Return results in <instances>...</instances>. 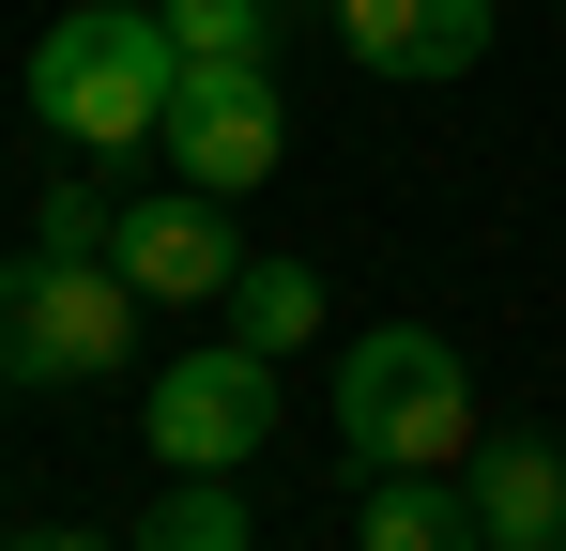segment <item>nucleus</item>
Instances as JSON below:
<instances>
[{"mask_svg": "<svg viewBox=\"0 0 566 551\" xmlns=\"http://www.w3.org/2000/svg\"><path fill=\"white\" fill-rule=\"evenodd\" d=\"M169 92H185V46H169L154 0H62L46 46H31V123L77 138V154L169 138Z\"/></svg>", "mask_w": 566, "mask_h": 551, "instance_id": "nucleus-1", "label": "nucleus"}, {"mask_svg": "<svg viewBox=\"0 0 566 551\" xmlns=\"http://www.w3.org/2000/svg\"><path fill=\"white\" fill-rule=\"evenodd\" d=\"M337 445L368 475H460L474 459V383L429 322H368L337 353Z\"/></svg>", "mask_w": 566, "mask_h": 551, "instance_id": "nucleus-2", "label": "nucleus"}, {"mask_svg": "<svg viewBox=\"0 0 566 551\" xmlns=\"http://www.w3.org/2000/svg\"><path fill=\"white\" fill-rule=\"evenodd\" d=\"M138 429H154V459L169 475H245L261 459V429H276V353H169L154 367V398H138Z\"/></svg>", "mask_w": 566, "mask_h": 551, "instance_id": "nucleus-4", "label": "nucleus"}, {"mask_svg": "<svg viewBox=\"0 0 566 551\" xmlns=\"http://www.w3.org/2000/svg\"><path fill=\"white\" fill-rule=\"evenodd\" d=\"M337 46L368 62V77H413V92H444L490 62V0H337Z\"/></svg>", "mask_w": 566, "mask_h": 551, "instance_id": "nucleus-7", "label": "nucleus"}, {"mask_svg": "<svg viewBox=\"0 0 566 551\" xmlns=\"http://www.w3.org/2000/svg\"><path fill=\"white\" fill-rule=\"evenodd\" d=\"M31 246H62V261H93V246H123V215H107V184H46V215H31Z\"/></svg>", "mask_w": 566, "mask_h": 551, "instance_id": "nucleus-13", "label": "nucleus"}, {"mask_svg": "<svg viewBox=\"0 0 566 551\" xmlns=\"http://www.w3.org/2000/svg\"><path fill=\"white\" fill-rule=\"evenodd\" d=\"M169 154H185L199 199H245V184L291 154V107L261 62H185V92H169Z\"/></svg>", "mask_w": 566, "mask_h": 551, "instance_id": "nucleus-5", "label": "nucleus"}, {"mask_svg": "<svg viewBox=\"0 0 566 551\" xmlns=\"http://www.w3.org/2000/svg\"><path fill=\"white\" fill-rule=\"evenodd\" d=\"M0 551H107V537H77V521H46V537H0Z\"/></svg>", "mask_w": 566, "mask_h": 551, "instance_id": "nucleus-14", "label": "nucleus"}, {"mask_svg": "<svg viewBox=\"0 0 566 551\" xmlns=\"http://www.w3.org/2000/svg\"><path fill=\"white\" fill-rule=\"evenodd\" d=\"M353 551H490V537H474L460 475H382L368 506H353Z\"/></svg>", "mask_w": 566, "mask_h": 551, "instance_id": "nucleus-9", "label": "nucleus"}, {"mask_svg": "<svg viewBox=\"0 0 566 551\" xmlns=\"http://www.w3.org/2000/svg\"><path fill=\"white\" fill-rule=\"evenodd\" d=\"M460 490H474V537H490V551H566V459L536 445V429L474 445V459H460Z\"/></svg>", "mask_w": 566, "mask_h": 551, "instance_id": "nucleus-8", "label": "nucleus"}, {"mask_svg": "<svg viewBox=\"0 0 566 551\" xmlns=\"http://www.w3.org/2000/svg\"><path fill=\"white\" fill-rule=\"evenodd\" d=\"M123 276H138V306H230V276H245V246H230V199H138L123 215Z\"/></svg>", "mask_w": 566, "mask_h": 551, "instance_id": "nucleus-6", "label": "nucleus"}, {"mask_svg": "<svg viewBox=\"0 0 566 551\" xmlns=\"http://www.w3.org/2000/svg\"><path fill=\"white\" fill-rule=\"evenodd\" d=\"M123 551H245V490H230V475H185V490L138 506V537H123Z\"/></svg>", "mask_w": 566, "mask_h": 551, "instance_id": "nucleus-11", "label": "nucleus"}, {"mask_svg": "<svg viewBox=\"0 0 566 551\" xmlns=\"http://www.w3.org/2000/svg\"><path fill=\"white\" fill-rule=\"evenodd\" d=\"M123 353H138V276L62 261V246L0 261V367H15V383H93V367H123Z\"/></svg>", "mask_w": 566, "mask_h": 551, "instance_id": "nucleus-3", "label": "nucleus"}, {"mask_svg": "<svg viewBox=\"0 0 566 551\" xmlns=\"http://www.w3.org/2000/svg\"><path fill=\"white\" fill-rule=\"evenodd\" d=\"M230 322H245V353H306V337H322V276H306V261H245V276H230Z\"/></svg>", "mask_w": 566, "mask_h": 551, "instance_id": "nucleus-10", "label": "nucleus"}, {"mask_svg": "<svg viewBox=\"0 0 566 551\" xmlns=\"http://www.w3.org/2000/svg\"><path fill=\"white\" fill-rule=\"evenodd\" d=\"M154 15H169L185 62H261L276 46V0H154Z\"/></svg>", "mask_w": 566, "mask_h": 551, "instance_id": "nucleus-12", "label": "nucleus"}]
</instances>
